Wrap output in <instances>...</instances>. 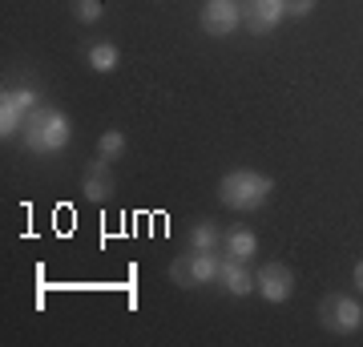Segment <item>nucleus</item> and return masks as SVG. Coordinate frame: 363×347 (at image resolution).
Here are the masks:
<instances>
[{
	"mask_svg": "<svg viewBox=\"0 0 363 347\" xmlns=\"http://www.w3.org/2000/svg\"><path fill=\"white\" fill-rule=\"evenodd\" d=\"M21 138H25V145L33 154H61L69 145V138H73V126H69V117L57 105H40V109L28 114Z\"/></svg>",
	"mask_w": 363,
	"mask_h": 347,
	"instance_id": "f257e3e1",
	"label": "nucleus"
},
{
	"mask_svg": "<svg viewBox=\"0 0 363 347\" xmlns=\"http://www.w3.org/2000/svg\"><path fill=\"white\" fill-rule=\"evenodd\" d=\"M271 194H274V182L259 170H230L218 182V202L226 210H259V206H267Z\"/></svg>",
	"mask_w": 363,
	"mask_h": 347,
	"instance_id": "f03ea898",
	"label": "nucleus"
},
{
	"mask_svg": "<svg viewBox=\"0 0 363 347\" xmlns=\"http://www.w3.org/2000/svg\"><path fill=\"white\" fill-rule=\"evenodd\" d=\"M218 263H222L218 250H190L186 246V255L169 263V283L182 287V291H198V287L218 279Z\"/></svg>",
	"mask_w": 363,
	"mask_h": 347,
	"instance_id": "7ed1b4c3",
	"label": "nucleus"
},
{
	"mask_svg": "<svg viewBox=\"0 0 363 347\" xmlns=\"http://www.w3.org/2000/svg\"><path fill=\"white\" fill-rule=\"evenodd\" d=\"M319 319H323V327L331 335H355L363 327V303L355 295L335 291V295H327L319 303Z\"/></svg>",
	"mask_w": 363,
	"mask_h": 347,
	"instance_id": "20e7f679",
	"label": "nucleus"
},
{
	"mask_svg": "<svg viewBox=\"0 0 363 347\" xmlns=\"http://www.w3.org/2000/svg\"><path fill=\"white\" fill-rule=\"evenodd\" d=\"M255 295H262L267 303H286L295 295V270L286 263H267V267L255 275Z\"/></svg>",
	"mask_w": 363,
	"mask_h": 347,
	"instance_id": "39448f33",
	"label": "nucleus"
},
{
	"mask_svg": "<svg viewBox=\"0 0 363 347\" xmlns=\"http://www.w3.org/2000/svg\"><path fill=\"white\" fill-rule=\"evenodd\" d=\"M286 16V0H242V25L255 37H267Z\"/></svg>",
	"mask_w": 363,
	"mask_h": 347,
	"instance_id": "423d86ee",
	"label": "nucleus"
},
{
	"mask_svg": "<svg viewBox=\"0 0 363 347\" xmlns=\"http://www.w3.org/2000/svg\"><path fill=\"white\" fill-rule=\"evenodd\" d=\"M238 25H242V4L238 0H206V9H202V33L230 37Z\"/></svg>",
	"mask_w": 363,
	"mask_h": 347,
	"instance_id": "0eeeda50",
	"label": "nucleus"
},
{
	"mask_svg": "<svg viewBox=\"0 0 363 347\" xmlns=\"http://www.w3.org/2000/svg\"><path fill=\"white\" fill-rule=\"evenodd\" d=\"M214 283L226 291V295H234V299H247V295H255V275H250V267L242 263V258H230V255H222V263H218V279Z\"/></svg>",
	"mask_w": 363,
	"mask_h": 347,
	"instance_id": "6e6552de",
	"label": "nucleus"
},
{
	"mask_svg": "<svg viewBox=\"0 0 363 347\" xmlns=\"http://www.w3.org/2000/svg\"><path fill=\"white\" fill-rule=\"evenodd\" d=\"M81 194L89 202H105L113 194V174H109V162L101 154L93 158V162H85V170H81Z\"/></svg>",
	"mask_w": 363,
	"mask_h": 347,
	"instance_id": "1a4fd4ad",
	"label": "nucleus"
},
{
	"mask_svg": "<svg viewBox=\"0 0 363 347\" xmlns=\"http://www.w3.org/2000/svg\"><path fill=\"white\" fill-rule=\"evenodd\" d=\"M25 121H28V109L4 89L0 93V138H4V142H9V138H21V133H25Z\"/></svg>",
	"mask_w": 363,
	"mask_h": 347,
	"instance_id": "9d476101",
	"label": "nucleus"
},
{
	"mask_svg": "<svg viewBox=\"0 0 363 347\" xmlns=\"http://www.w3.org/2000/svg\"><path fill=\"white\" fill-rule=\"evenodd\" d=\"M222 255L250 263V258L259 255V234L250 231V226H230V231L222 234Z\"/></svg>",
	"mask_w": 363,
	"mask_h": 347,
	"instance_id": "9b49d317",
	"label": "nucleus"
},
{
	"mask_svg": "<svg viewBox=\"0 0 363 347\" xmlns=\"http://www.w3.org/2000/svg\"><path fill=\"white\" fill-rule=\"evenodd\" d=\"M85 65H89L93 73H113L117 65H121V53H117L113 40H89L85 45Z\"/></svg>",
	"mask_w": 363,
	"mask_h": 347,
	"instance_id": "f8f14e48",
	"label": "nucleus"
},
{
	"mask_svg": "<svg viewBox=\"0 0 363 347\" xmlns=\"http://www.w3.org/2000/svg\"><path fill=\"white\" fill-rule=\"evenodd\" d=\"M222 226L214 219H202V222H194L190 226V234H186V246L190 250H222Z\"/></svg>",
	"mask_w": 363,
	"mask_h": 347,
	"instance_id": "ddd939ff",
	"label": "nucleus"
},
{
	"mask_svg": "<svg viewBox=\"0 0 363 347\" xmlns=\"http://www.w3.org/2000/svg\"><path fill=\"white\" fill-rule=\"evenodd\" d=\"M97 154H101L105 162H117V158L125 154V133H121V129H105L101 138H97Z\"/></svg>",
	"mask_w": 363,
	"mask_h": 347,
	"instance_id": "4468645a",
	"label": "nucleus"
},
{
	"mask_svg": "<svg viewBox=\"0 0 363 347\" xmlns=\"http://www.w3.org/2000/svg\"><path fill=\"white\" fill-rule=\"evenodd\" d=\"M73 16L81 25H97L105 16V0H73Z\"/></svg>",
	"mask_w": 363,
	"mask_h": 347,
	"instance_id": "2eb2a0df",
	"label": "nucleus"
},
{
	"mask_svg": "<svg viewBox=\"0 0 363 347\" xmlns=\"http://www.w3.org/2000/svg\"><path fill=\"white\" fill-rule=\"evenodd\" d=\"M319 0H286V16H311Z\"/></svg>",
	"mask_w": 363,
	"mask_h": 347,
	"instance_id": "dca6fc26",
	"label": "nucleus"
},
{
	"mask_svg": "<svg viewBox=\"0 0 363 347\" xmlns=\"http://www.w3.org/2000/svg\"><path fill=\"white\" fill-rule=\"evenodd\" d=\"M351 283H355V291H363V258L355 263V270H351Z\"/></svg>",
	"mask_w": 363,
	"mask_h": 347,
	"instance_id": "f3484780",
	"label": "nucleus"
}]
</instances>
